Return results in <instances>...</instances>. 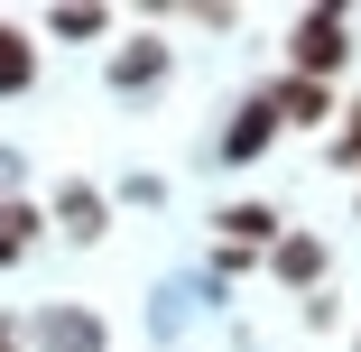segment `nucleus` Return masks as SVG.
<instances>
[{
  "label": "nucleus",
  "mask_w": 361,
  "mask_h": 352,
  "mask_svg": "<svg viewBox=\"0 0 361 352\" xmlns=\"http://www.w3.org/2000/svg\"><path fill=\"white\" fill-rule=\"evenodd\" d=\"M306 324H315V334H334V324H343V297H334V288H315V297H306Z\"/></svg>",
  "instance_id": "nucleus-14"
},
{
  "label": "nucleus",
  "mask_w": 361,
  "mask_h": 352,
  "mask_svg": "<svg viewBox=\"0 0 361 352\" xmlns=\"http://www.w3.org/2000/svg\"><path fill=\"white\" fill-rule=\"evenodd\" d=\"M102 75H111V93H158V84L176 75V47H167L158 28H130V37L111 47V65H102Z\"/></svg>",
  "instance_id": "nucleus-4"
},
{
  "label": "nucleus",
  "mask_w": 361,
  "mask_h": 352,
  "mask_svg": "<svg viewBox=\"0 0 361 352\" xmlns=\"http://www.w3.org/2000/svg\"><path fill=\"white\" fill-rule=\"evenodd\" d=\"M269 102H278V130H334V84H297V75H278L269 84Z\"/></svg>",
  "instance_id": "nucleus-8"
},
{
  "label": "nucleus",
  "mask_w": 361,
  "mask_h": 352,
  "mask_svg": "<svg viewBox=\"0 0 361 352\" xmlns=\"http://www.w3.org/2000/svg\"><path fill=\"white\" fill-rule=\"evenodd\" d=\"M37 214H47L65 241H75V250H93V241L111 232V204H102V186H84V176H56V195L37 204Z\"/></svg>",
  "instance_id": "nucleus-5"
},
{
  "label": "nucleus",
  "mask_w": 361,
  "mask_h": 352,
  "mask_svg": "<svg viewBox=\"0 0 361 352\" xmlns=\"http://www.w3.org/2000/svg\"><path fill=\"white\" fill-rule=\"evenodd\" d=\"M0 352H28V324H10V315H0Z\"/></svg>",
  "instance_id": "nucleus-16"
},
{
  "label": "nucleus",
  "mask_w": 361,
  "mask_h": 352,
  "mask_svg": "<svg viewBox=\"0 0 361 352\" xmlns=\"http://www.w3.org/2000/svg\"><path fill=\"white\" fill-rule=\"evenodd\" d=\"M28 352H111V324H102V306L65 297V306H37L28 315Z\"/></svg>",
  "instance_id": "nucleus-3"
},
{
  "label": "nucleus",
  "mask_w": 361,
  "mask_h": 352,
  "mask_svg": "<svg viewBox=\"0 0 361 352\" xmlns=\"http://www.w3.org/2000/svg\"><path fill=\"white\" fill-rule=\"evenodd\" d=\"M259 269L278 278L287 297H315V288H334V241H324V232H306V223H287V232L259 250Z\"/></svg>",
  "instance_id": "nucleus-2"
},
{
  "label": "nucleus",
  "mask_w": 361,
  "mask_h": 352,
  "mask_svg": "<svg viewBox=\"0 0 361 352\" xmlns=\"http://www.w3.org/2000/svg\"><path fill=\"white\" fill-rule=\"evenodd\" d=\"M269 139H278V102H269V84H259V93L232 102V130L213 139V158H223V167H259V158H269Z\"/></svg>",
  "instance_id": "nucleus-6"
},
{
  "label": "nucleus",
  "mask_w": 361,
  "mask_h": 352,
  "mask_svg": "<svg viewBox=\"0 0 361 352\" xmlns=\"http://www.w3.org/2000/svg\"><path fill=\"white\" fill-rule=\"evenodd\" d=\"M352 214H361V186H352Z\"/></svg>",
  "instance_id": "nucleus-17"
},
{
  "label": "nucleus",
  "mask_w": 361,
  "mask_h": 352,
  "mask_svg": "<svg viewBox=\"0 0 361 352\" xmlns=\"http://www.w3.org/2000/svg\"><path fill=\"white\" fill-rule=\"evenodd\" d=\"M121 204H139V214H149V204H167V176H149V167H139V176L121 186Z\"/></svg>",
  "instance_id": "nucleus-13"
},
{
  "label": "nucleus",
  "mask_w": 361,
  "mask_h": 352,
  "mask_svg": "<svg viewBox=\"0 0 361 352\" xmlns=\"http://www.w3.org/2000/svg\"><path fill=\"white\" fill-rule=\"evenodd\" d=\"M287 232V214L269 195H241V204H223V214H213V241H232V250H269Z\"/></svg>",
  "instance_id": "nucleus-7"
},
{
  "label": "nucleus",
  "mask_w": 361,
  "mask_h": 352,
  "mask_svg": "<svg viewBox=\"0 0 361 352\" xmlns=\"http://www.w3.org/2000/svg\"><path fill=\"white\" fill-rule=\"evenodd\" d=\"M37 241H47V214H37V195H0V269H19Z\"/></svg>",
  "instance_id": "nucleus-9"
},
{
  "label": "nucleus",
  "mask_w": 361,
  "mask_h": 352,
  "mask_svg": "<svg viewBox=\"0 0 361 352\" xmlns=\"http://www.w3.org/2000/svg\"><path fill=\"white\" fill-rule=\"evenodd\" d=\"M324 167L361 176V93H352V111H334V130H324Z\"/></svg>",
  "instance_id": "nucleus-11"
},
{
  "label": "nucleus",
  "mask_w": 361,
  "mask_h": 352,
  "mask_svg": "<svg viewBox=\"0 0 361 352\" xmlns=\"http://www.w3.org/2000/svg\"><path fill=\"white\" fill-rule=\"evenodd\" d=\"M19 176H28V167H19V149H0V195H19Z\"/></svg>",
  "instance_id": "nucleus-15"
},
{
  "label": "nucleus",
  "mask_w": 361,
  "mask_h": 352,
  "mask_svg": "<svg viewBox=\"0 0 361 352\" xmlns=\"http://www.w3.org/2000/svg\"><path fill=\"white\" fill-rule=\"evenodd\" d=\"M47 37L93 47V37H111V10H93V0H75V10H47Z\"/></svg>",
  "instance_id": "nucleus-12"
},
{
  "label": "nucleus",
  "mask_w": 361,
  "mask_h": 352,
  "mask_svg": "<svg viewBox=\"0 0 361 352\" xmlns=\"http://www.w3.org/2000/svg\"><path fill=\"white\" fill-rule=\"evenodd\" d=\"M352 352H361V343H352Z\"/></svg>",
  "instance_id": "nucleus-18"
},
{
  "label": "nucleus",
  "mask_w": 361,
  "mask_h": 352,
  "mask_svg": "<svg viewBox=\"0 0 361 352\" xmlns=\"http://www.w3.org/2000/svg\"><path fill=\"white\" fill-rule=\"evenodd\" d=\"M19 93H37V37L19 19H0V102H19Z\"/></svg>",
  "instance_id": "nucleus-10"
},
{
  "label": "nucleus",
  "mask_w": 361,
  "mask_h": 352,
  "mask_svg": "<svg viewBox=\"0 0 361 352\" xmlns=\"http://www.w3.org/2000/svg\"><path fill=\"white\" fill-rule=\"evenodd\" d=\"M287 75L297 84H343L352 75V10H297L287 19Z\"/></svg>",
  "instance_id": "nucleus-1"
}]
</instances>
